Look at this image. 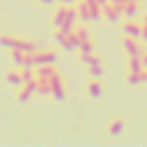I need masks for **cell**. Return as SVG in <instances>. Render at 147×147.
Returning a JSON list of instances; mask_svg holds the SVG:
<instances>
[{"mask_svg": "<svg viewBox=\"0 0 147 147\" xmlns=\"http://www.w3.org/2000/svg\"><path fill=\"white\" fill-rule=\"evenodd\" d=\"M50 85H52V97L57 102H62L66 99V88H64V83H62V78L59 73H54L50 76Z\"/></svg>", "mask_w": 147, "mask_h": 147, "instance_id": "obj_1", "label": "cell"}, {"mask_svg": "<svg viewBox=\"0 0 147 147\" xmlns=\"http://www.w3.org/2000/svg\"><path fill=\"white\" fill-rule=\"evenodd\" d=\"M123 49H125V52L130 57H142V47H140L138 40L133 38V36H126L125 35V38H123Z\"/></svg>", "mask_w": 147, "mask_h": 147, "instance_id": "obj_2", "label": "cell"}, {"mask_svg": "<svg viewBox=\"0 0 147 147\" xmlns=\"http://www.w3.org/2000/svg\"><path fill=\"white\" fill-rule=\"evenodd\" d=\"M102 12H104V18H106L109 23H113V24L119 23V19H121V16H123L121 5H114V4H111V2L102 7Z\"/></svg>", "mask_w": 147, "mask_h": 147, "instance_id": "obj_3", "label": "cell"}, {"mask_svg": "<svg viewBox=\"0 0 147 147\" xmlns=\"http://www.w3.org/2000/svg\"><path fill=\"white\" fill-rule=\"evenodd\" d=\"M33 59L35 66H42V64H54L57 61V55L52 50H45V52H33Z\"/></svg>", "mask_w": 147, "mask_h": 147, "instance_id": "obj_4", "label": "cell"}, {"mask_svg": "<svg viewBox=\"0 0 147 147\" xmlns=\"http://www.w3.org/2000/svg\"><path fill=\"white\" fill-rule=\"evenodd\" d=\"M85 90H87V95H88L90 99H100V97H102V92H104L102 83L99 82V78H94L92 82H88Z\"/></svg>", "mask_w": 147, "mask_h": 147, "instance_id": "obj_5", "label": "cell"}, {"mask_svg": "<svg viewBox=\"0 0 147 147\" xmlns=\"http://www.w3.org/2000/svg\"><path fill=\"white\" fill-rule=\"evenodd\" d=\"M123 33L126 36H133V38H138L142 36V23H137V21H128L123 24Z\"/></svg>", "mask_w": 147, "mask_h": 147, "instance_id": "obj_6", "label": "cell"}, {"mask_svg": "<svg viewBox=\"0 0 147 147\" xmlns=\"http://www.w3.org/2000/svg\"><path fill=\"white\" fill-rule=\"evenodd\" d=\"M125 119L123 118H114V119H111V123H109V126H107V133L111 135V137H119L123 131H125Z\"/></svg>", "mask_w": 147, "mask_h": 147, "instance_id": "obj_7", "label": "cell"}, {"mask_svg": "<svg viewBox=\"0 0 147 147\" xmlns=\"http://www.w3.org/2000/svg\"><path fill=\"white\" fill-rule=\"evenodd\" d=\"M5 83L11 85V87H16V88H21L24 83H23V76H21V71H11L5 75Z\"/></svg>", "mask_w": 147, "mask_h": 147, "instance_id": "obj_8", "label": "cell"}, {"mask_svg": "<svg viewBox=\"0 0 147 147\" xmlns=\"http://www.w3.org/2000/svg\"><path fill=\"white\" fill-rule=\"evenodd\" d=\"M67 5H62V7H59L57 11H55V14H54V19H52V24H54V28L55 30H59L61 26H62V23L66 21V16H67Z\"/></svg>", "mask_w": 147, "mask_h": 147, "instance_id": "obj_9", "label": "cell"}, {"mask_svg": "<svg viewBox=\"0 0 147 147\" xmlns=\"http://www.w3.org/2000/svg\"><path fill=\"white\" fill-rule=\"evenodd\" d=\"M54 38H55V42H57V43H59V45H61L62 49H66L67 52H73V50H75V47L71 45V42H69L67 35H66V33H62L61 30H57V31H55Z\"/></svg>", "mask_w": 147, "mask_h": 147, "instance_id": "obj_10", "label": "cell"}, {"mask_svg": "<svg viewBox=\"0 0 147 147\" xmlns=\"http://www.w3.org/2000/svg\"><path fill=\"white\" fill-rule=\"evenodd\" d=\"M78 18L82 21H92V16H90V5L85 2V0H78Z\"/></svg>", "mask_w": 147, "mask_h": 147, "instance_id": "obj_11", "label": "cell"}, {"mask_svg": "<svg viewBox=\"0 0 147 147\" xmlns=\"http://www.w3.org/2000/svg\"><path fill=\"white\" fill-rule=\"evenodd\" d=\"M121 11H123V16L126 19H133L138 12V4L137 2H126L125 5H121Z\"/></svg>", "mask_w": 147, "mask_h": 147, "instance_id": "obj_12", "label": "cell"}, {"mask_svg": "<svg viewBox=\"0 0 147 147\" xmlns=\"http://www.w3.org/2000/svg\"><path fill=\"white\" fill-rule=\"evenodd\" d=\"M54 73H57L54 69L52 64H42V66H36V78H49L54 75Z\"/></svg>", "mask_w": 147, "mask_h": 147, "instance_id": "obj_13", "label": "cell"}, {"mask_svg": "<svg viewBox=\"0 0 147 147\" xmlns=\"http://www.w3.org/2000/svg\"><path fill=\"white\" fill-rule=\"evenodd\" d=\"M144 69H145V66H144L142 57H130V61H128V73H140Z\"/></svg>", "mask_w": 147, "mask_h": 147, "instance_id": "obj_14", "label": "cell"}, {"mask_svg": "<svg viewBox=\"0 0 147 147\" xmlns=\"http://www.w3.org/2000/svg\"><path fill=\"white\" fill-rule=\"evenodd\" d=\"M18 45V36H11V35H0V47L14 50Z\"/></svg>", "mask_w": 147, "mask_h": 147, "instance_id": "obj_15", "label": "cell"}, {"mask_svg": "<svg viewBox=\"0 0 147 147\" xmlns=\"http://www.w3.org/2000/svg\"><path fill=\"white\" fill-rule=\"evenodd\" d=\"M18 50H23V52H36V43L30 42V40H24V38H18V45H16Z\"/></svg>", "mask_w": 147, "mask_h": 147, "instance_id": "obj_16", "label": "cell"}, {"mask_svg": "<svg viewBox=\"0 0 147 147\" xmlns=\"http://www.w3.org/2000/svg\"><path fill=\"white\" fill-rule=\"evenodd\" d=\"M21 76H23V83H30L33 80H36V71L33 67H23L21 69Z\"/></svg>", "mask_w": 147, "mask_h": 147, "instance_id": "obj_17", "label": "cell"}, {"mask_svg": "<svg viewBox=\"0 0 147 147\" xmlns=\"http://www.w3.org/2000/svg\"><path fill=\"white\" fill-rule=\"evenodd\" d=\"M88 5H90V16H92V21H99V19L104 16L102 7H100L97 2H92V4H88Z\"/></svg>", "mask_w": 147, "mask_h": 147, "instance_id": "obj_18", "label": "cell"}, {"mask_svg": "<svg viewBox=\"0 0 147 147\" xmlns=\"http://www.w3.org/2000/svg\"><path fill=\"white\" fill-rule=\"evenodd\" d=\"M11 57H12V61H14V64H16V66H21V67H23V64H24V59H26V52L14 49V50L11 52Z\"/></svg>", "mask_w": 147, "mask_h": 147, "instance_id": "obj_19", "label": "cell"}, {"mask_svg": "<svg viewBox=\"0 0 147 147\" xmlns=\"http://www.w3.org/2000/svg\"><path fill=\"white\" fill-rule=\"evenodd\" d=\"M87 71H88V75H90L92 78H102V75H104V67H102V64L87 66Z\"/></svg>", "mask_w": 147, "mask_h": 147, "instance_id": "obj_20", "label": "cell"}, {"mask_svg": "<svg viewBox=\"0 0 147 147\" xmlns=\"http://www.w3.org/2000/svg\"><path fill=\"white\" fill-rule=\"evenodd\" d=\"M75 33L78 35V38L82 40V43L87 42V40H90V31H88V28H85V26H78V28L75 30Z\"/></svg>", "mask_w": 147, "mask_h": 147, "instance_id": "obj_21", "label": "cell"}, {"mask_svg": "<svg viewBox=\"0 0 147 147\" xmlns=\"http://www.w3.org/2000/svg\"><path fill=\"white\" fill-rule=\"evenodd\" d=\"M95 47H94V42L92 40H87L80 45V54H94Z\"/></svg>", "mask_w": 147, "mask_h": 147, "instance_id": "obj_22", "label": "cell"}, {"mask_svg": "<svg viewBox=\"0 0 147 147\" xmlns=\"http://www.w3.org/2000/svg\"><path fill=\"white\" fill-rule=\"evenodd\" d=\"M67 38H69V42H71V45L75 47V49H80V45H82V40L78 38V35L75 33V31H71L69 35H67Z\"/></svg>", "mask_w": 147, "mask_h": 147, "instance_id": "obj_23", "label": "cell"}, {"mask_svg": "<svg viewBox=\"0 0 147 147\" xmlns=\"http://www.w3.org/2000/svg\"><path fill=\"white\" fill-rule=\"evenodd\" d=\"M59 4H62V5H71V4H75V2H78V0H57Z\"/></svg>", "mask_w": 147, "mask_h": 147, "instance_id": "obj_24", "label": "cell"}, {"mask_svg": "<svg viewBox=\"0 0 147 147\" xmlns=\"http://www.w3.org/2000/svg\"><path fill=\"white\" fill-rule=\"evenodd\" d=\"M140 38L147 40V24H144V23H142V36Z\"/></svg>", "mask_w": 147, "mask_h": 147, "instance_id": "obj_25", "label": "cell"}, {"mask_svg": "<svg viewBox=\"0 0 147 147\" xmlns=\"http://www.w3.org/2000/svg\"><path fill=\"white\" fill-rule=\"evenodd\" d=\"M95 2H97L100 7H104V5H107V4H109V0H95Z\"/></svg>", "mask_w": 147, "mask_h": 147, "instance_id": "obj_26", "label": "cell"}, {"mask_svg": "<svg viewBox=\"0 0 147 147\" xmlns=\"http://www.w3.org/2000/svg\"><path fill=\"white\" fill-rule=\"evenodd\" d=\"M40 2H42V4H45V5H52L55 0H40Z\"/></svg>", "mask_w": 147, "mask_h": 147, "instance_id": "obj_27", "label": "cell"}, {"mask_svg": "<svg viewBox=\"0 0 147 147\" xmlns=\"http://www.w3.org/2000/svg\"><path fill=\"white\" fill-rule=\"evenodd\" d=\"M85 2H87V4H92V2H95V0H85Z\"/></svg>", "mask_w": 147, "mask_h": 147, "instance_id": "obj_28", "label": "cell"}, {"mask_svg": "<svg viewBox=\"0 0 147 147\" xmlns=\"http://www.w3.org/2000/svg\"><path fill=\"white\" fill-rule=\"evenodd\" d=\"M144 24H147V16H145V19H144Z\"/></svg>", "mask_w": 147, "mask_h": 147, "instance_id": "obj_29", "label": "cell"}, {"mask_svg": "<svg viewBox=\"0 0 147 147\" xmlns=\"http://www.w3.org/2000/svg\"><path fill=\"white\" fill-rule=\"evenodd\" d=\"M31 2H35V0H31Z\"/></svg>", "mask_w": 147, "mask_h": 147, "instance_id": "obj_30", "label": "cell"}]
</instances>
